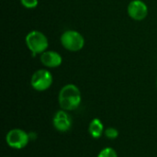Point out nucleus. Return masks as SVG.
Instances as JSON below:
<instances>
[{
  "label": "nucleus",
  "instance_id": "39448f33",
  "mask_svg": "<svg viewBox=\"0 0 157 157\" xmlns=\"http://www.w3.org/2000/svg\"><path fill=\"white\" fill-rule=\"evenodd\" d=\"M29 140V134L20 129L10 130L6 136L7 145L14 149H22L26 147Z\"/></svg>",
  "mask_w": 157,
  "mask_h": 157
},
{
  "label": "nucleus",
  "instance_id": "ddd939ff",
  "mask_svg": "<svg viewBox=\"0 0 157 157\" xmlns=\"http://www.w3.org/2000/svg\"><path fill=\"white\" fill-rule=\"evenodd\" d=\"M156 85H157V81H156Z\"/></svg>",
  "mask_w": 157,
  "mask_h": 157
},
{
  "label": "nucleus",
  "instance_id": "6e6552de",
  "mask_svg": "<svg viewBox=\"0 0 157 157\" xmlns=\"http://www.w3.org/2000/svg\"><path fill=\"white\" fill-rule=\"evenodd\" d=\"M40 62L48 68H56L62 64L63 58L55 51H46L41 53Z\"/></svg>",
  "mask_w": 157,
  "mask_h": 157
},
{
  "label": "nucleus",
  "instance_id": "f257e3e1",
  "mask_svg": "<svg viewBox=\"0 0 157 157\" xmlns=\"http://www.w3.org/2000/svg\"><path fill=\"white\" fill-rule=\"evenodd\" d=\"M81 92L75 85H65L59 92L58 101L61 109L63 110L71 111L76 109L81 104Z\"/></svg>",
  "mask_w": 157,
  "mask_h": 157
},
{
  "label": "nucleus",
  "instance_id": "20e7f679",
  "mask_svg": "<svg viewBox=\"0 0 157 157\" xmlns=\"http://www.w3.org/2000/svg\"><path fill=\"white\" fill-rule=\"evenodd\" d=\"M31 86L36 91H45L49 89L52 84V75L46 69H40L34 72L30 79Z\"/></svg>",
  "mask_w": 157,
  "mask_h": 157
},
{
  "label": "nucleus",
  "instance_id": "9b49d317",
  "mask_svg": "<svg viewBox=\"0 0 157 157\" xmlns=\"http://www.w3.org/2000/svg\"><path fill=\"white\" fill-rule=\"evenodd\" d=\"M104 134H105V136H106L108 139H109V140H114V139L118 138V136H119V131H118L116 128L109 127V128H108V129L105 130Z\"/></svg>",
  "mask_w": 157,
  "mask_h": 157
},
{
  "label": "nucleus",
  "instance_id": "9d476101",
  "mask_svg": "<svg viewBox=\"0 0 157 157\" xmlns=\"http://www.w3.org/2000/svg\"><path fill=\"white\" fill-rule=\"evenodd\" d=\"M98 157H118V155L113 148L106 147L99 152Z\"/></svg>",
  "mask_w": 157,
  "mask_h": 157
},
{
  "label": "nucleus",
  "instance_id": "0eeeda50",
  "mask_svg": "<svg viewBox=\"0 0 157 157\" xmlns=\"http://www.w3.org/2000/svg\"><path fill=\"white\" fill-rule=\"evenodd\" d=\"M52 123L58 132H65L72 127V118L66 112V110H58L53 117Z\"/></svg>",
  "mask_w": 157,
  "mask_h": 157
},
{
  "label": "nucleus",
  "instance_id": "f8f14e48",
  "mask_svg": "<svg viewBox=\"0 0 157 157\" xmlns=\"http://www.w3.org/2000/svg\"><path fill=\"white\" fill-rule=\"evenodd\" d=\"M20 3L24 7L29 8V9L35 8L39 4L38 0H20Z\"/></svg>",
  "mask_w": 157,
  "mask_h": 157
},
{
  "label": "nucleus",
  "instance_id": "1a4fd4ad",
  "mask_svg": "<svg viewBox=\"0 0 157 157\" xmlns=\"http://www.w3.org/2000/svg\"><path fill=\"white\" fill-rule=\"evenodd\" d=\"M88 132L90 133V135L94 138V139H98L101 137V135L103 134L104 131V125L102 123V121L99 119H93L91 121V122L89 123V127H88Z\"/></svg>",
  "mask_w": 157,
  "mask_h": 157
},
{
  "label": "nucleus",
  "instance_id": "423d86ee",
  "mask_svg": "<svg viewBox=\"0 0 157 157\" xmlns=\"http://www.w3.org/2000/svg\"><path fill=\"white\" fill-rule=\"evenodd\" d=\"M128 14L134 20H143L148 15L147 5L142 0H132L128 6Z\"/></svg>",
  "mask_w": 157,
  "mask_h": 157
},
{
  "label": "nucleus",
  "instance_id": "f03ea898",
  "mask_svg": "<svg viewBox=\"0 0 157 157\" xmlns=\"http://www.w3.org/2000/svg\"><path fill=\"white\" fill-rule=\"evenodd\" d=\"M25 41L28 49L33 53V56L46 52L49 46L47 37L39 30H31L29 32L26 36Z\"/></svg>",
  "mask_w": 157,
  "mask_h": 157
},
{
  "label": "nucleus",
  "instance_id": "7ed1b4c3",
  "mask_svg": "<svg viewBox=\"0 0 157 157\" xmlns=\"http://www.w3.org/2000/svg\"><path fill=\"white\" fill-rule=\"evenodd\" d=\"M61 43L64 49L70 52H78L85 45V39L81 33L76 30L69 29L61 36Z\"/></svg>",
  "mask_w": 157,
  "mask_h": 157
}]
</instances>
